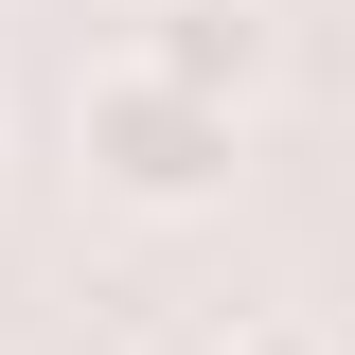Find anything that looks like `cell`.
<instances>
[{
  "mask_svg": "<svg viewBox=\"0 0 355 355\" xmlns=\"http://www.w3.org/2000/svg\"><path fill=\"white\" fill-rule=\"evenodd\" d=\"M125 53H142L160 89H196V107H249L284 36H266V0H142V36H125Z\"/></svg>",
  "mask_w": 355,
  "mask_h": 355,
  "instance_id": "7a4b0ae2",
  "label": "cell"
},
{
  "mask_svg": "<svg viewBox=\"0 0 355 355\" xmlns=\"http://www.w3.org/2000/svg\"><path fill=\"white\" fill-rule=\"evenodd\" d=\"M214 355H355V338H338V320H231Z\"/></svg>",
  "mask_w": 355,
  "mask_h": 355,
  "instance_id": "3957f363",
  "label": "cell"
},
{
  "mask_svg": "<svg viewBox=\"0 0 355 355\" xmlns=\"http://www.w3.org/2000/svg\"><path fill=\"white\" fill-rule=\"evenodd\" d=\"M231 160H249V107H196V89H160L142 53H107V71L71 89V178L107 214H214Z\"/></svg>",
  "mask_w": 355,
  "mask_h": 355,
  "instance_id": "6da1fadb",
  "label": "cell"
}]
</instances>
